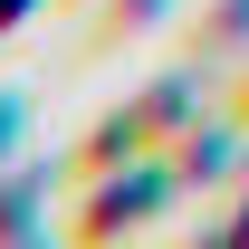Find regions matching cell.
I'll return each instance as SVG.
<instances>
[{
	"instance_id": "cell-1",
	"label": "cell",
	"mask_w": 249,
	"mask_h": 249,
	"mask_svg": "<svg viewBox=\"0 0 249 249\" xmlns=\"http://www.w3.org/2000/svg\"><path fill=\"white\" fill-rule=\"evenodd\" d=\"M10 19H29V0H0V29H10Z\"/></svg>"
},
{
	"instance_id": "cell-2",
	"label": "cell",
	"mask_w": 249,
	"mask_h": 249,
	"mask_svg": "<svg viewBox=\"0 0 249 249\" xmlns=\"http://www.w3.org/2000/svg\"><path fill=\"white\" fill-rule=\"evenodd\" d=\"M240 115H249V106H240Z\"/></svg>"
}]
</instances>
